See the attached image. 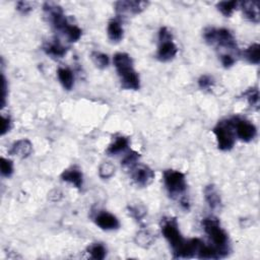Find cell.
<instances>
[{
  "label": "cell",
  "mask_w": 260,
  "mask_h": 260,
  "mask_svg": "<svg viewBox=\"0 0 260 260\" xmlns=\"http://www.w3.org/2000/svg\"><path fill=\"white\" fill-rule=\"evenodd\" d=\"M113 63L120 79L121 87L125 90H139V75L133 67V60L131 56L127 53H123V52H119V53L114 55Z\"/></svg>",
  "instance_id": "cell-1"
},
{
  "label": "cell",
  "mask_w": 260,
  "mask_h": 260,
  "mask_svg": "<svg viewBox=\"0 0 260 260\" xmlns=\"http://www.w3.org/2000/svg\"><path fill=\"white\" fill-rule=\"evenodd\" d=\"M202 227L206 235L213 241V246L219 251L221 257H226L230 251L229 237L227 232L222 228L220 221L215 217L205 218L202 221Z\"/></svg>",
  "instance_id": "cell-2"
},
{
  "label": "cell",
  "mask_w": 260,
  "mask_h": 260,
  "mask_svg": "<svg viewBox=\"0 0 260 260\" xmlns=\"http://www.w3.org/2000/svg\"><path fill=\"white\" fill-rule=\"evenodd\" d=\"M161 229H162L163 236L169 242L173 250L174 258H179V254L182 248H183L186 240L183 238V236H182L176 219L165 218L164 220H162Z\"/></svg>",
  "instance_id": "cell-3"
},
{
  "label": "cell",
  "mask_w": 260,
  "mask_h": 260,
  "mask_svg": "<svg viewBox=\"0 0 260 260\" xmlns=\"http://www.w3.org/2000/svg\"><path fill=\"white\" fill-rule=\"evenodd\" d=\"M203 38L205 42L210 45H217L233 52H237V53L239 52L235 37L227 29L207 28L204 30Z\"/></svg>",
  "instance_id": "cell-4"
},
{
  "label": "cell",
  "mask_w": 260,
  "mask_h": 260,
  "mask_svg": "<svg viewBox=\"0 0 260 260\" xmlns=\"http://www.w3.org/2000/svg\"><path fill=\"white\" fill-rule=\"evenodd\" d=\"M213 131L217 138V143L219 149L223 151L231 150L236 141L235 129H234L233 119H227L220 121Z\"/></svg>",
  "instance_id": "cell-5"
},
{
  "label": "cell",
  "mask_w": 260,
  "mask_h": 260,
  "mask_svg": "<svg viewBox=\"0 0 260 260\" xmlns=\"http://www.w3.org/2000/svg\"><path fill=\"white\" fill-rule=\"evenodd\" d=\"M164 184L169 195L174 199L183 195L187 189L185 175L172 169L164 172Z\"/></svg>",
  "instance_id": "cell-6"
},
{
  "label": "cell",
  "mask_w": 260,
  "mask_h": 260,
  "mask_svg": "<svg viewBox=\"0 0 260 260\" xmlns=\"http://www.w3.org/2000/svg\"><path fill=\"white\" fill-rule=\"evenodd\" d=\"M159 41L160 44L157 52V58L162 62L173 60L178 53V48L173 42L172 33L168 28H161L159 32Z\"/></svg>",
  "instance_id": "cell-7"
},
{
  "label": "cell",
  "mask_w": 260,
  "mask_h": 260,
  "mask_svg": "<svg viewBox=\"0 0 260 260\" xmlns=\"http://www.w3.org/2000/svg\"><path fill=\"white\" fill-rule=\"evenodd\" d=\"M233 123L234 129H235V134L240 140L244 142H250L256 137L257 129L250 121L240 118H233Z\"/></svg>",
  "instance_id": "cell-8"
},
{
  "label": "cell",
  "mask_w": 260,
  "mask_h": 260,
  "mask_svg": "<svg viewBox=\"0 0 260 260\" xmlns=\"http://www.w3.org/2000/svg\"><path fill=\"white\" fill-rule=\"evenodd\" d=\"M130 174L134 183L139 187H147L154 179L153 171L148 166L142 164H137L130 169Z\"/></svg>",
  "instance_id": "cell-9"
},
{
  "label": "cell",
  "mask_w": 260,
  "mask_h": 260,
  "mask_svg": "<svg viewBox=\"0 0 260 260\" xmlns=\"http://www.w3.org/2000/svg\"><path fill=\"white\" fill-rule=\"evenodd\" d=\"M148 6L147 1H131V0H122L115 3V10L117 14H139Z\"/></svg>",
  "instance_id": "cell-10"
},
{
  "label": "cell",
  "mask_w": 260,
  "mask_h": 260,
  "mask_svg": "<svg viewBox=\"0 0 260 260\" xmlns=\"http://www.w3.org/2000/svg\"><path fill=\"white\" fill-rule=\"evenodd\" d=\"M95 224L104 231H114L119 229V220L108 212H100L94 219Z\"/></svg>",
  "instance_id": "cell-11"
},
{
  "label": "cell",
  "mask_w": 260,
  "mask_h": 260,
  "mask_svg": "<svg viewBox=\"0 0 260 260\" xmlns=\"http://www.w3.org/2000/svg\"><path fill=\"white\" fill-rule=\"evenodd\" d=\"M61 179L64 182L73 185L77 189H82L84 183V175L79 168L71 167L66 169L61 174Z\"/></svg>",
  "instance_id": "cell-12"
},
{
  "label": "cell",
  "mask_w": 260,
  "mask_h": 260,
  "mask_svg": "<svg viewBox=\"0 0 260 260\" xmlns=\"http://www.w3.org/2000/svg\"><path fill=\"white\" fill-rule=\"evenodd\" d=\"M33 151V144L29 139H19L17 141H15L10 150L9 153L12 155H15V157H18L20 159H25L31 155Z\"/></svg>",
  "instance_id": "cell-13"
},
{
  "label": "cell",
  "mask_w": 260,
  "mask_h": 260,
  "mask_svg": "<svg viewBox=\"0 0 260 260\" xmlns=\"http://www.w3.org/2000/svg\"><path fill=\"white\" fill-rule=\"evenodd\" d=\"M241 8L246 19L253 23H258L260 20V10H259V1L255 0H249V1L241 2Z\"/></svg>",
  "instance_id": "cell-14"
},
{
  "label": "cell",
  "mask_w": 260,
  "mask_h": 260,
  "mask_svg": "<svg viewBox=\"0 0 260 260\" xmlns=\"http://www.w3.org/2000/svg\"><path fill=\"white\" fill-rule=\"evenodd\" d=\"M204 198L212 210L218 211L222 207V198L217 187L214 184L207 185L204 188Z\"/></svg>",
  "instance_id": "cell-15"
},
{
  "label": "cell",
  "mask_w": 260,
  "mask_h": 260,
  "mask_svg": "<svg viewBox=\"0 0 260 260\" xmlns=\"http://www.w3.org/2000/svg\"><path fill=\"white\" fill-rule=\"evenodd\" d=\"M44 51L46 52V54H48L52 57L62 58L66 55L68 49L58 40H53V41L48 42L44 46Z\"/></svg>",
  "instance_id": "cell-16"
},
{
  "label": "cell",
  "mask_w": 260,
  "mask_h": 260,
  "mask_svg": "<svg viewBox=\"0 0 260 260\" xmlns=\"http://www.w3.org/2000/svg\"><path fill=\"white\" fill-rule=\"evenodd\" d=\"M203 242L200 239H190L186 240L183 248H182L179 258H191L197 256V253L202 246Z\"/></svg>",
  "instance_id": "cell-17"
},
{
  "label": "cell",
  "mask_w": 260,
  "mask_h": 260,
  "mask_svg": "<svg viewBox=\"0 0 260 260\" xmlns=\"http://www.w3.org/2000/svg\"><path fill=\"white\" fill-rule=\"evenodd\" d=\"M107 34L109 40L113 43H119L123 39V35H124L123 27L118 19H112L109 21Z\"/></svg>",
  "instance_id": "cell-18"
},
{
  "label": "cell",
  "mask_w": 260,
  "mask_h": 260,
  "mask_svg": "<svg viewBox=\"0 0 260 260\" xmlns=\"http://www.w3.org/2000/svg\"><path fill=\"white\" fill-rule=\"evenodd\" d=\"M57 76H58V80H59L60 84L62 85V87L65 90L70 91L73 88L74 75H73V72L69 68H66V67L58 68Z\"/></svg>",
  "instance_id": "cell-19"
},
{
  "label": "cell",
  "mask_w": 260,
  "mask_h": 260,
  "mask_svg": "<svg viewBox=\"0 0 260 260\" xmlns=\"http://www.w3.org/2000/svg\"><path fill=\"white\" fill-rule=\"evenodd\" d=\"M129 146V139L125 136H118L116 139L109 145L106 152L109 155H116L121 152H124Z\"/></svg>",
  "instance_id": "cell-20"
},
{
  "label": "cell",
  "mask_w": 260,
  "mask_h": 260,
  "mask_svg": "<svg viewBox=\"0 0 260 260\" xmlns=\"http://www.w3.org/2000/svg\"><path fill=\"white\" fill-rule=\"evenodd\" d=\"M244 56L249 63L258 65L260 63V45L258 43H254L250 45L245 50Z\"/></svg>",
  "instance_id": "cell-21"
},
{
  "label": "cell",
  "mask_w": 260,
  "mask_h": 260,
  "mask_svg": "<svg viewBox=\"0 0 260 260\" xmlns=\"http://www.w3.org/2000/svg\"><path fill=\"white\" fill-rule=\"evenodd\" d=\"M134 241H135L136 245H138L139 247L148 248L149 246L152 245V243L154 241V237L149 231L141 230L135 235Z\"/></svg>",
  "instance_id": "cell-22"
},
{
  "label": "cell",
  "mask_w": 260,
  "mask_h": 260,
  "mask_svg": "<svg viewBox=\"0 0 260 260\" xmlns=\"http://www.w3.org/2000/svg\"><path fill=\"white\" fill-rule=\"evenodd\" d=\"M88 252L91 258L95 260H103L107 255V249L102 243H93L89 246Z\"/></svg>",
  "instance_id": "cell-23"
},
{
  "label": "cell",
  "mask_w": 260,
  "mask_h": 260,
  "mask_svg": "<svg viewBox=\"0 0 260 260\" xmlns=\"http://www.w3.org/2000/svg\"><path fill=\"white\" fill-rule=\"evenodd\" d=\"M62 33L64 34V36H66V38L69 42L74 43V42H77L82 38L83 31L79 27H77V25L68 23L65 27V29L62 31Z\"/></svg>",
  "instance_id": "cell-24"
},
{
  "label": "cell",
  "mask_w": 260,
  "mask_h": 260,
  "mask_svg": "<svg viewBox=\"0 0 260 260\" xmlns=\"http://www.w3.org/2000/svg\"><path fill=\"white\" fill-rule=\"evenodd\" d=\"M238 4L239 3L236 0H232V1H221L217 4V8L223 15H225L226 17H230L233 14V12L237 9Z\"/></svg>",
  "instance_id": "cell-25"
},
{
  "label": "cell",
  "mask_w": 260,
  "mask_h": 260,
  "mask_svg": "<svg viewBox=\"0 0 260 260\" xmlns=\"http://www.w3.org/2000/svg\"><path fill=\"white\" fill-rule=\"evenodd\" d=\"M91 58H92L94 64L100 69L107 68L109 65V62H110L107 54H104V53H102V52H98V51L93 52Z\"/></svg>",
  "instance_id": "cell-26"
},
{
  "label": "cell",
  "mask_w": 260,
  "mask_h": 260,
  "mask_svg": "<svg viewBox=\"0 0 260 260\" xmlns=\"http://www.w3.org/2000/svg\"><path fill=\"white\" fill-rule=\"evenodd\" d=\"M140 158V155L137 151H134V150H130L125 157L123 158L122 162H121V165L126 168V169H131L133 168L135 165L138 164V160Z\"/></svg>",
  "instance_id": "cell-27"
},
{
  "label": "cell",
  "mask_w": 260,
  "mask_h": 260,
  "mask_svg": "<svg viewBox=\"0 0 260 260\" xmlns=\"http://www.w3.org/2000/svg\"><path fill=\"white\" fill-rule=\"evenodd\" d=\"M128 213L136 221H141L146 215V210L142 204H132L128 206Z\"/></svg>",
  "instance_id": "cell-28"
},
{
  "label": "cell",
  "mask_w": 260,
  "mask_h": 260,
  "mask_svg": "<svg viewBox=\"0 0 260 260\" xmlns=\"http://www.w3.org/2000/svg\"><path fill=\"white\" fill-rule=\"evenodd\" d=\"M115 174V166L110 162L101 164L99 168V176L102 179H110Z\"/></svg>",
  "instance_id": "cell-29"
},
{
  "label": "cell",
  "mask_w": 260,
  "mask_h": 260,
  "mask_svg": "<svg viewBox=\"0 0 260 260\" xmlns=\"http://www.w3.org/2000/svg\"><path fill=\"white\" fill-rule=\"evenodd\" d=\"M244 96L246 97L248 104L252 108L258 109V106H259V91L257 90V88L249 89L244 94Z\"/></svg>",
  "instance_id": "cell-30"
},
{
  "label": "cell",
  "mask_w": 260,
  "mask_h": 260,
  "mask_svg": "<svg viewBox=\"0 0 260 260\" xmlns=\"http://www.w3.org/2000/svg\"><path fill=\"white\" fill-rule=\"evenodd\" d=\"M0 170L3 177L9 178L13 174V163L9 159L1 158L0 159Z\"/></svg>",
  "instance_id": "cell-31"
},
{
  "label": "cell",
  "mask_w": 260,
  "mask_h": 260,
  "mask_svg": "<svg viewBox=\"0 0 260 260\" xmlns=\"http://www.w3.org/2000/svg\"><path fill=\"white\" fill-rule=\"evenodd\" d=\"M214 85H215V81L211 75L203 74L199 77L198 86L201 90H210L214 87Z\"/></svg>",
  "instance_id": "cell-32"
},
{
  "label": "cell",
  "mask_w": 260,
  "mask_h": 260,
  "mask_svg": "<svg viewBox=\"0 0 260 260\" xmlns=\"http://www.w3.org/2000/svg\"><path fill=\"white\" fill-rule=\"evenodd\" d=\"M16 9L22 14H28L34 9V4L29 1H18L16 3Z\"/></svg>",
  "instance_id": "cell-33"
},
{
  "label": "cell",
  "mask_w": 260,
  "mask_h": 260,
  "mask_svg": "<svg viewBox=\"0 0 260 260\" xmlns=\"http://www.w3.org/2000/svg\"><path fill=\"white\" fill-rule=\"evenodd\" d=\"M12 127V122L9 116H1V135H5L7 132L10 131Z\"/></svg>",
  "instance_id": "cell-34"
},
{
  "label": "cell",
  "mask_w": 260,
  "mask_h": 260,
  "mask_svg": "<svg viewBox=\"0 0 260 260\" xmlns=\"http://www.w3.org/2000/svg\"><path fill=\"white\" fill-rule=\"evenodd\" d=\"M221 61H222V64L224 65V67H226V68H230L236 62L234 56L231 54H228V53L221 55Z\"/></svg>",
  "instance_id": "cell-35"
},
{
  "label": "cell",
  "mask_w": 260,
  "mask_h": 260,
  "mask_svg": "<svg viewBox=\"0 0 260 260\" xmlns=\"http://www.w3.org/2000/svg\"><path fill=\"white\" fill-rule=\"evenodd\" d=\"M6 90H7V85H6V80H5V76L2 74V104L1 106L4 107L5 105V99H6Z\"/></svg>",
  "instance_id": "cell-36"
}]
</instances>
